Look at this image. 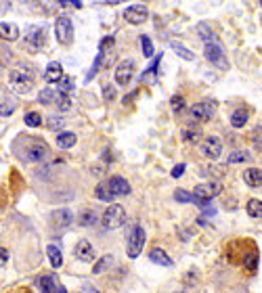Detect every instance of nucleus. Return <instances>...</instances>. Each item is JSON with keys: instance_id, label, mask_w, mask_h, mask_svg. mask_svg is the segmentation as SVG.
I'll return each instance as SVG.
<instances>
[{"instance_id": "f8f14e48", "label": "nucleus", "mask_w": 262, "mask_h": 293, "mask_svg": "<svg viewBox=\"0 0 262 293\" xmlns=\"http://www.w3.org/2000/svg\"><path fill=\"white\" fill-rule=\"evenodd\" d=\"M201 151H203L205 157L218 159L220 153H223V141H220L218 136H208V138L203 141V145H201Z\"/></svg>"}, {"instance_id": "a211bd4d", "label": "nucleus", "mask_w": 262, "mask_h": 293, "mask_svg": "<svg viewBox=\"0 0 262 293\" xmlns=\"http://www.w3.org/2000/svg\"><path fill=\"white\" fill-rule=\"evenodd\" d=\"M183 141L189 143V145H197L201 141V130L195 124H187L183 128Z\"/></svg>"}, {"instance_id": "6ab92c4d", "label": "nucleus", "mask_w": 262, "mask_h": 293, "mask_svg": "<svg viewBox=\"0 0 262 293\" xmlns=\"http://www.w3.org/2000/svg\"><path fill=\"white\" fill-rule=\"evenodd\" d=\"M149 260L153 262V264H160V266H172L170 256L164 249H160V247H153V249L149 251Z\"/></svg>"}, {"instance_id": "f3484780", "label": "nucleus", "mask_w": 262, "mask_h": 293, "mask_svg": "<svg viewBox=\"0 0 262 293\" xmlns=\"http://www.w3.org/2000/svg\"><path fill=\"white\" fill-rule=\"evenodd\" d=\"M61 78H63V65H61L59 61L48 63L46 72H44V80H46L48 84H55V82H59Z\"/></svg>"}, {"instance_id": "dca6fc26", "label": "nucleus", "mask_w": 262, "mask_h": 293, "mask_svg": "<svg viewBox=\"0 0 262 293\" xmlns=\"http://www.w3.org/2000/svg\"><path fill=\"white\" fill-rule=\"evenodd\" d=\"M17 38H19V27L15 23H7V21L0 23V40L15 42Z\"/></svg>"}, {"instance_id": "72a5a7b5", "label": "nucleus", "mask_w": 262, "mask_h": 293, "mask_svg": "<svg viewBox=\"0 0 262 293\" xmlns=\"http://www.w3.org/2000/svg\"><path fill=\"white\" fill-rule=\"evenodd\" d=\"M25 124L30 126V128H38V126L42 124V118H40V113H36V111H30V113L25 115Z\"/></svg>"}, {"instance_id": "423d86ee", "label": "nucleus", "mask_w": 262, "mask_h": 293, "mask_svg": "<svg viewBox=\"0 0 262 293\" xmlns=\"http://www.w3.org/2000/svg\"><path fill=\"white\" fill-rule=\"evenodd\" d=\"M55 36H57V42L59 44H72L74 40V23L67 15H61L55 21Z\"/></svg>"}, {"instance_id": "ddd939ff", "label": "nucleus", "mask_w": 262, "mask_h": 293, "mask_svg": "<svg viewBox=\"0 0 262 293\" xmlns=\"http://www.w3.org/2000/svg\"><path fill=\"white\" fill-rule=\"evenodd\" d=\"M214 115V105L212 103H195L191 107V118L197 122H210Z\"/></svg>"}, {"instance_id": "1a4fd4ad", "label": "nucleus", "mask_w": 262, "mask_h": 293, "mask_svg": "<svg viewBox=\"0 0 262 293\" xmlns=\"http://www.w3.org/2000/svg\"><path fill=\"white\" fill-rule=\"evenodd\" d=\"M147 17H149V11H147L145 5H132V7H128L126 11H124V19H126L128 23H132V25L145 23Z\"/></svg>"}, {"instance_id": "79ce46f5", "label": "nucleus", "mask_w": 262, "mask_h": 293, "mask_svg": "<svg viewBox=\"0 0 262 293\" xmlns=\"http://www.w3.org/2000/svg\"><path fill=\"white\" fill-rule=\"evenodd\" d=\"M183 172H185V163H178V165H174V167H172V178H181V176H183Z\"/></svg>"}, {"instance_id": "a18cd8bd", "label": "nucleus", "mask_w": 262, "mask_h": 293, "mask_svg": "<svg viewBox=\"0 0 262 293\" xmlns=\"http://www.w3.org/2000/svg\"><path fill=\"white\" fill-rule=\"evenodd\" d=\"M13 105H5V103H0V115H11L13 113Z\"/></svg>"}, {"instance_id": "a878e982", "label": "nucleus", "mask_w": 262, "mask_h": 293, "mask_svg": "<svg viewBox=\"0 0 262 293\" xmlns=\"http://www.w3.org/2000/svg\"><path fill=\"white\" fill-rule=\"evenodd\" d=\"M76 134L74 132H61L59 136H57V147H61V149H72L74 145H76Z\"/></svg>"}, {"instance_id": "f257e3e1", "label": "nucleus", "mask_w": 262, "mask_h": 293, "mask_svg": "<svg viewBox=\"0 0 262 293\" xmlns=\"http://www.w3.org/2000/svg\"><path fill=\"white\" fill-rule=\"evenodd\" d=\"M25 149L21 151V157L30 163H42L48 155V147L44 141H40V138H25Z\"/></svg>"}, {"instance_id": "c03bdc74", "label": "nucleus", "mask_w": 262, "mask_h": 293, "mask_svg": "<svg viewBox=\"0 0 262 293\" xmlns=\"http://www.w3.org/2000/svg\"><path fill=\"white\" fill-rule=\"evenodd\" d=\"M114 42H116V40H114L112 36H109V38H103V40H101V50L112 48V46H114Z\"/></svg>"}, {"instance_id": "6e6552de", "label": "nucleus", "mask_w": 262, "mask_h": 293, "mask_svg": "<svg viewBox=\"0 0 262 293\" xmlns=\"http://www.w3.org/2000/svg\"><path fill=\"white\" fill-rule=\"evenodd\" d=\"M203 54L212 65L220 67V69H227V57H225V50L218 42H205V48H203Z\"/></svg>"}, {"instance_id": "09e8293b", "label": "nucleus", "mask_w": 262, "mask_h": 293, "mask_svg": "<svg viewBox=\"0 0 262 293\" xmlns=\"http://www.w3.org/2000/svg\"><path fill=\"white\" fill-rule=\"evenodd\" d=\"M174 293H185V291H174Z\"/></svg>"}, {"instance_id": "2f4dec72", "label": "nucleus", "mask_w": 262, "mask_h": 293, "mask_svg": "<svg viewBox=\"0 0 262 293\" xmlns=\"http://www.w3.org/2000/svg\"><path fill=\"white\" fill-rule=\"evenodd\" d=\"M250 159V153L247 151H233L229 155V163H241V161H247Z\"/></svg>"}, {"instance_id": "e433bc0d", "label": "nucleus", "mask_w": 262, "mask_h": 293, "mask_svg": "<svg viewBox=\"0 0 262 293\" xmlns=\"http://www.w3.org/2000/svg\"><path fill=\"white\" fill-rule=\"evenodd\" d=\"M197 32H199V36H201L205 42H208V40L214 42V34H212V30H210V27L205 25V23H199V25H197Z\"/></svg>"}, {"instance_id": "0eeeda50", "label": "nucleus", "mask_w": 262, "mask_h": 293, "mask_svg": "<svg viewBox=\"0 0 262 293\" xmlns=\"http://www.w3.org/2000/svg\"><path fill=\"white\" fill-rule=\"evenodd\" d=\"M44 40H46V30H44V25H30L25 30V36H23V42L27 44V48L30 50H40L44 44Z\"/></svg>"}, {"instance_id": "cd10ccee", "label": "nucleus", "mask_w": 262, "mask_h": 293, "mask_svg": "<svg viewBox=\"0 0 262 293\" xmlns=\"http://www.w3.org/2000/svg\"><path fill=\"white\" fill-rule=\"evenodd\" d=\"M38 101L42 103V105H53L55 101H57V90H53V88H44V90H40V94H38Z\"/></svg>"}, {"instance_id": "de8ad7c7", "label": "nucleus", "mask_w": 262, "mask_h": 293, "mask_svg": "<svg viewBox=\"0 0 262 293\" xmlns=\"http://www.w3.org/2000/svg\"><path fill=\"white\" fill-rule=\"evenodd\" d=\"M72 7H76V9H82V7H84V3H80V0H76V3H72Z\"/></svg>"}, {"instance_id": "5701e85b", "label": "nucleus", "mask_w": 262, "mask_h": 293, "mask_svg": "<svg viewBox=\"0 0 262 293\" xmlns=\"http://www.w3.org/2000/svg\"><path fill=\"white\" fill-rule=\"evenodd\" d=\"M46 254H48V260L55 268H61L63 266V254H61V249L57 245H48L46 247Z\"/></svg>"}, {"instance_id": "58836bf2", "label": "nucleus", "mask_w": 262, "mask_h": 293, "mask_svg": "<svg viewBox=\"0 0 262 293\" xmlns=\"http://www.w3.org/2000/svg\"><path fill=\"white\" fill-rule=\"evenodd\" d=\"M46 126H48L50 130H59V128H63V120L57 118V115H50V118L46 120Z\"/></svg>"}, {"instance_id": "4468645a", "label": "nucleus", "mask_w": 262, "mask_h": 293, "mask_svg": "<svg viewBox=\"0 0 262 293\" xmlns=\"http://www.w3.org/2000/svg\"><path fill=\"white\" fill-rule=\"evenodd\" d=\"M107 187H109V191H112L114 197H124V195H128V193H130L128 180H126V178H122V176H112V178L107 180Z\"/></svg>"}, {"instance_id": "412c9836", "label": "nucleus", "mask_w": 262, "mask_h": 293, "mask_svg": "<svg viewBox=\"0 0 262 293\" xmlns=\"http://www.w3.org/2000/svg\"><path fill=\"white\" fill-rule=\"evenodd\" d=\"M34 283H36V287L40 289V293H55V289H57L55 276H38Z\"/></svg>"}, {"instance_id": "2eb2a0df", "label": "nucleus", "mask_w": 262, "mask_h": 293, "mask_svg": "<svg viewBox=\"0 0 262 293\" xmlns=\"http://www.w3.org/2000/svg\"><path fill=\"white\" fill-rule=\"evenodd\" d=\"M53 222L57 224V228H67L74 222V214L70 209H57V212H53Z\"/></svg>"}, {"instance_id": "a19ab883", "label": "nucleus", "mask_w": 262, "mask_h": 293, "mask_svg": "<svg viewBox=\"0 0 262 293\" xmlns=\"http://www.w3.org/2000/svg\"><path fill=\"white\" fill-rule=\"evenodd\" d=\"M103 94H105V101H114V99H116L114 86H105V88H103Z\"/></svg>"}, {"instance_id": "aec40b11", "label": "nucleus", "mask_w": 262, "mask_h": 293, "mask_svg": "<svg viewBox=\"0 0 262 293\" xmlns=\"http://www.w3.org/2000/svg\"><path fill=\"white\" fill-rule=\"evenodd\" d=\"M243 180H245V185L247 187H260L262 185V172H260V167H250V170H245L243 172Z\"/></svg>"}, {"instance_id": "39448f33", "label": "nucleus", "mask_w": 262, "mask_h": 293, "mask_svg": "<svg viewBox=\"0 0 262 293\" xmlns=\"http://www.w3.org/2000/svg\"><path fill=\"white\" fill-rule=\"evenodd\" d=\"M145 228L139 226V224H134L130 228V235H128V241H126V254L130 258H139L141 256V249L145 245Z\"/></svg>"}, {"instance_id": "b1692460", "label": "nucleus", "mask_w": 262, "mask_h": 293, "mask_svg": "<svg viewBox=\"0 0 262 293\" xmlns=\"http://www.w3.org/2000/svg\"><path fill=\"white\" fill-rule=\"evenodd\" d=\"M247 124V111L245 109H235L231 113V126L233 128H243Z\"/></svg>"}, {"instance_id": "7ed1b4c3", "label": "nucleus", "mask_w": 262, "mask_h": 293, "mask_svg": "<svg viewBox=\"0 0 262 293\" xmlns=\"http://www.w3.org/2000/svg\"><path fill=\"white\" fill-rule=\"evenodd\" d=\"M223 193V185L214 183V185H197L191 193V201L197 203V205H208L212 197Z\"/></svg>"}, {"instance_id": "c756f323", "label": "nucleus", "mask_w": 262, "mask_h": 293, "mask_svg": "<svg viewBox=\"0 0 262 293\" xmlns=\"http://www.w3.org/2000/svg\"><path fill=\"white\" fill-rule=\"evenodd\" d=\"M74 86H76V82H74V78H70V76H63L59 82H57V92H63V94H67V92H72L74 90Z\"/></svg>"}, {"instance_id": "c85d7f7f", "label": "nucleus", "mask_w": 262, "mask_h": 293, "mask_svg": "<svg viewBox=\"0 0 262 293\" xmlns=\"http://www.w3.org/2000/svg\"><path fill=\"white\" fill-rule=\"evenodd\" d=\"M57 109L61 111V113H67V111L72 109V99H70V94H63V92H57Z\"/></svg>"}, {"instance_id": "7c9ffc66", "label": "nucleus", "mask_w": 262, "mask_h": 293, "mask_svg": "<svg viewBox=\"0 0 262 293\" xmlns=\"http://www.w3.org/2000/svg\"><path fill=\"white\" fill-rule=\"evenodd\" d=\"M247 214H250L252 218H258L262 216V201L260 199H250L247 201Z\"/></svg>"}, {"instance_id": "c9c22d12", "label": "nucleus", "mask_w": 262, "mask_h": 293, "mask_svg": "<svg viewBox=\"0 0 262 293\" xmlns=\"http://www.w3.org/2000/svg\"><path fill=\"white\" fill-rule=\"evenodd\" d=\"M141 44H143V54L145 57H153V44H151V38L149 36H141Z\"/></svg>"}, {"instance_id": "f704fd0d", "label": "nucleus", "mask_w": 262, "mask_h": 293, "mask_svg": "<svg viewBox=\"0 0 262 293\" xmlns=\"http://www.w3.org/2000/svg\"><path fill=\"white\" fill-rule=\"evenodd\" d=\"M112 262H114V256H105V258H101L99 260V264H94V272L96 274H99V272H103L105 268H109V266H112Z\"/></svg>"}, {"instance_id": "37998d69", "label": "nucleus", "mask_w": 262, "mask_h": 293, "mask_svg": "<svg viewBox=\"0 0 262 293\" xmlns=\"http://www.w3.org/2000/svg\"><path fill=\"white\" fill-rule=\"evenodd\" d=\"M7 262H9V251L5 247H0V268L7 266Z\"/></svg>"}, {"instance_id": "ea45409f", "label": "nucleus", "mask_w": 262, "mask_h": 293, "mask_svg": "<svg viewBox=\"0 0 262 293\" xmlns=\"http://www.w3.org/2000/svg\"><path fill=\"white\" fill-rule=\"evenodd\" d=\"M174 199L181 201V203H187V201H191V193H187V191H176L174 193Z\"/></svg>"}, {"instance_id": "9d476101", "label": "nucleus", "mask_w": 262, "mask_h": 293, "mask_svg": "<svg viewBox=\"0 0 262 293\" xmlns=\"http://www.w3.org/2000/svg\"><path fill=\"white\" fill-rule=\"evenodd\" d=\"M132 78H134V61L124 59L116 69V82L120 84V86H128Z\"/></svg>"}, {"instance_id": "4c0bfd02", "label": "nucleus", "mask_w": 262, "mask_h": 293, "mask_svg": "<svg viewBox=\"0 0 262 293\" xmlns=\"http://www.w3.org/2000/svg\"><path fill=\"white\" fill-rule=\"evenodd\" d=\"M170 105H172V109L176 111V113H181V111L185 109V99L181 94H174L172 99H170Z\"/></svg>"}, {"instance_id": "bb28decb", "label": "nucleus", "mask_w": 262, "mask_h": 293, "mask_svg": "<svg viewBox=\"0 0 262 293\" xmlns=\"http://www.w3.org/2000/svg\"><path fill=\"white\" fill-rule=\"evenodd\" d=\"M96 220H99V216H96L94 209H84V212L80 214V226H92L96 224Z\"/></svg>"}, {"instance_id": "473e14b6", "label": "nucleus", "mask_w": 262, "mask_h": 293, "mask_svg": "<svg viewBox=\"0 0 262 293\" xmlns=\"http://www.w3.org/2000/svg\"><path fill=\"white\" fill-rule=\"evenodd\" d=\"M172 50L178 54V57H183V59H187V61H193V59H195V54H193L191 50H187L185 46H181V44H172Z\"/></svg>"}, {"instance_id": "9b49d317", "label": "nucleus", "mask_w": 262, "mask_h": 293, "mask_svg": "<svg viewBox=\"0 0 262 293\" xmlns=\"http://www.w3.org/2000/svg\"><path fill=\"white\" fill-rule=\"evenodd\" d=\"M74 256H76L80 262H94L96 249H94V245H92L88 239H80L78 245L74 247Z\"/></svg>"}, {"instance_id": "4be33fe9", "label": "nucleus", "mask_w": 262, "mask_h": 293, "mask_svg": "<svg viewBox=\"0 0 262 293\" xmlns=\"http://www.w3.org/2000/svg\"><path fill=\"white\" fill-rule=\"evenodd\" d=\"M243 266H245V270L247 272H256L258 270V266H260V254L258 251H250L245 258H243Z\"/></svg>"}, {"instance_id": "49530a36", "label": "nucleus", "mask_w": 262, "mask_h": 293, "mask_svg": "<svg viewBox=\"0 0 262 293\" xmlns=\"http://www.w3.org/2000/svg\"><path fill=\"white\" fill-rule=\"evenodd\" d=\"M55 293H67V289H65V287H63V285H59V287H57V289H55Z\"/></svg>"}, {"instance_id": "20e7f679", "label": "nucleus", "mask_w": 262, "mask_h": 293, "mask_svg": "<svg viewBox=\"0 0 262 293\" xmlns=\"http://www.w3.org/2000/svg\"><path fill=\"white\" fill-rule=\"evenodd\" d=\"M124 220H126V212H124V207L118 205V203L109 205V207L105 209L103 218H101L103 226H105L107 230H116V228H120V226L124 224Z\"/></svg>"}, {"instance_id": "393cba45", "label": "nucleus", "mask_w": 262, "mask_h": 293, "mask_svg": "<svg viewBox=\"0 0 262 293\" xmlns=\"http://www.w3.org/2000/svg\"><path fill=\"white\" fill-rule=\"evenodd\" d=\"M94 195H96V199H99V201H105V203L114 199L112 191H109V187H107V180H103V183H99V185H96V189H94Z\"/></svg>"}, {"instance_id": "f03ea898", "label": "nucleus", "mask_w": 262, "mask_h": 293, "mask_svg": "<svg viewBox=\"0 0 262 293\" xmlns=\"http://www.w3.org/2000/svg\"><path fill=\"white\" fill-rule=\"evenodd\" d=\"M9 84L17 94H27L34 88V76L27 69H13L9 74Z\"/></svg>"}]
</instances>
